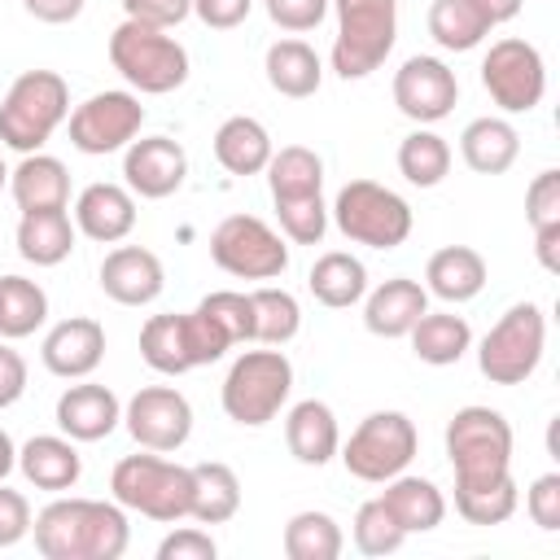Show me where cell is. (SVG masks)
Masks as SVG:
<instances>
[{"mask_svg": "<svg viewBox=\"0 0 560 560\" xmlns=\"http://www.w3.org/2000/svg\"><path fill=\"white\" fill-rule=\"evenodd\" d=\"M429 311V293L420 280H407V276H394L385 284H376L363 302V324L368 332L376 337H407L411 324Z\"/></svg>", "mask_w": 560, "mask_h": 560, "instance_id": "7402d4cb", "label": "cell"}, {"mask_svg": "<svg viewBox=\"0 0 560 560\" xmlns=\"http://www.w3.org/2000/svg\"><path fill=\"white\" fill-rule=\"evenodd\" d=\"M525 219L529 228L560 223V171H538L525 188Z\"/></svg>", "mask_w": 560, "mask_h": 560, "instance_id": "bcb514c9", "label": "cell"}, {"mask_svg": "<svg viewBox=\"0 0 560 560\" xmlns=\"http://www.w3.org/2000/svg\"><path fill=\"white\" fill-rule=\"evenodd\" d=\"M74 228L88 241L114 245L136 228V197L122 184H88L74 201Z\"/></svg>", "mask_w": 560, "mask_h": 560, "instance_id": "ffe728a7", "label": "cell"}, {"mask_svg": "<svg viewBox=\"0 0 560 560\" xmlns=\"http://www.w3.org/2000/svg\"><path fill=\"white\" fill-rule=\"evenodd\" d=\"M118 420H122V402L105 385L83 381V385H70L57 398V429L70 442H101L118 429Z\"/></svg>", "mask_w": 560, "mask_h": 560, "instance_id": "d6986e66", "label": "cell"}, {"mask_svg": "<svg viewBox=\"0 0 560 560\" xmlns=\"http://www.w3.org/2000/svg\"><path fill=\"white\" fill-rule=\"evenodd\" d=\"M249 306H254V341L262 346H284L298 337L302 328V306L289 289H276V284H262L249 293Z\"/></svg>", "mask_w": 560, "mask_h": 560, "instance_id": "f35d334b", "label": "cell"}, {"mask_svg": "<svg viewBox=\"0 0 560 560\" xmlns=\"http://www.w3.org/2000/svg\"><path fill=\"white\" fill-rule=\"evenodd\" d=\"M254 0H192V13L210 26V31H232L249 18Z\"/></svg>", "mask_w": 560, "mask_h": 560, "instance_id": "f5cc1de1", "label": "cell"}, {"mask_svg": "<svg viewBox=\"0 0 560 560\" xmlns=\"http://www.w3.org/2000/svg\"><path fill=\"white\" fill-rule=\"evenodd\" d=\"M122 424L127 433L144 446V451H179L192 433V407L175 385H144L131 394V402L122 407Z\"/></svg>", "mask_w": 560, "mask_h": 560, "instance_id": "5bb4252c", "label": "cell"}, {"mask_svg": "<svg viewBox=\"0 0 560 560\" xmlns=\"http://www.w3.org/2000/svg\"><path fill=\"white\" fill-rule=\"evenodd\" d=\"M219 547L206 529L197 525H184V529H171L162 542H158V560H214Z\"/></svg>", "mask_w": 560, "mask_h": 560, "instance_id": "681fc988", "label": "cell"}, {"mask_svg": "<svg viewBox=\"0 0 560 560\" xmlns=\"http://www.w3.org/2000/svg\"><path fill=\"white\" fill-rule=\"evenodd\" d=\"M262 4H267V18L280 31L302 35V31H315L324 22V13H328L332 0H262Z\"/></svg>", "mask_w": 560, "mask_h": 560, "instance_id": "7dc6e473", "label": "cell"}, {"mask_svg": "<svg viewBox=\"0 0 560 560\" xmlns=\"http://www.w3.org/2000/svg\"><path fill=\"white\" fill-rule=\"evenodd\" d=\"M31 534V503L22 490H9L0 481V547H13Z\"/></svg>", "mask_w": 560, "mask_h": 560, "instance_id": "816d5d0a", "label": "cell"}, {"mask_svg": "<svg viewBox=\"0 0 560 560\" xmlns=\"http://www.w3.org/2000/svg\"><path fill=\"white\" fill-rule=\"evenodd\" d=\"M381 503L394 512V521L402 525V534H429L446 516V499H442V490L429 477H407V472L389 477Z\"/></svg>", "mask_w": 560, "mask_h": 560, "instance_id": "4316f807", "label": "cell"}, {"mask_svg": "<svg viewBox=\"0 0 560 560\" xmlns=\"http://www.w3.org/2000/svg\"><path fill=\"white\" fill-rule=\"evenodd\" d=\"M140 122H144V105L136 92H96L70 109V144L88 158H105L127 149Z\"/></svg>", "mask_w": 560, "mask_h": 560, "instance_id": "4fadbf2b", "label": "cell"}, {"mask_svg": "<svg viewBox=\"0 0 560 560\" xmlns=\"http://www.w3.org/2000/svg\"><path fill=\"white\" fill-rule=\"evenodd\" d=\"M9 192L18 210H66L70 201V171L48 153H26L18 171H9Z\"/></svg>", "mask_w": 560, "mask_h": 560, "instance_id": "cb8c5ba5", "label": "cell"}, {"mask_svg": "<svg viewBox=\"0 0 560 560\" xmlns=\"http://www.w3.org/2000/svg\"><path fill=\"white\" fill-rule=\"evenodd\" d=\"M118 4L131 22H144V26H158V31H171L192 13V0H118Z\"/></svg>", "mask_w": 560, "mask_h": 560, "instance_id": "f907efd6", "label": "cell"}, {"mask_svg": "<svg viewBox=\"0 0 560 560\" xmlns=\"http://www.w3.org/2000/svg\"><path fill=\"white\" fill-rule=\"evenodd\" d=\"M521 494H516V481H499L490 490H455V512L468 521V525H503L512 512H516Z\"/></svg>", "mask_w": 560, "mask_h": 560, "instance_id": "b9f144b4", "label": "cell"}, {"mask_svg": "<svg viewBox=\"0 0 560 560\" xmlns=\"http://www.w3.org/2000/svg\"><path fill=\"white\" fill-rule=\"evenodd\" d=\"M337 9V39H332V70L350 79H368L394 52L398 39V0H332Z\"/></svg>", "mask_w": 560, "mask_h": 560, "instance_id": "5b68a950", "label": "cell"}, {"mask_svg": "<svg viewBox=\"0 0 560 560\" xmlns=\"http://www.w3.org/2000/svg\"><path fill=\"white\" fill-rule=\"evenodd\" d=\"M534 254H538L542 271L560 276V223H551V228H534Z\"/></svg>", "mask_w": 560, "mask_h": 560, "instance_id": "9f6ffc18", "label": "cell"}, {"mask_svg": "<svg viewBox=\"0 0 560 560\" xmlns=\"http://www.w3.org/2000/svg\"><path fill=\"white\" fill-rule=\"evenodd\" d=\"M284 442H289V455L306 468H324L337 446H341V433H337V416L328 402L319 398H302L289 407L284 416Z\"/></svg>", "mask_w": 560, "mask_h": 560, "instance_id": "44dd1931", "label": "cell"}, {"mask_svg": "<svg viewBox=\"0 0 560 560\" xmlns=\"http://www.w3.org/2000/svg\"><path fill=\"white\" fill-rule=\"evenodd\" d=\"M70 118V88L57 70H26L0 101V140L18 153H39Z\"/></svg>", "mask_w": 560, "mask_h": 560, "instance_id": "3957f363", "label": "cell"}, {"mask_svg": "<svg viewBox=\"0 0 560 560\" xmlns=\"http://www.w3.org/2000/svg\"><path fill=\"white\" fill-rule=\"evenodd\" d=\"M398 171L416 188H438L446 179V171H451V144L438 131L420 127L398 144Z\"/></svg>", "mask_w": 560, "mask_h": 560, "instance_id": "ab89813d", "label": "cell"}, {"mask_svg": "<svg viewBox=\"0 0 560 560\" xmlns=\"http://www.w3.org/2000/svg\"><path fill=\"white\" fill-rule=\"evenodd\" d=\"M241 512V481L228 464L219 459H206V464H192V521L201 525H223Z\"/></svg>", "mask_w": 560, "mask_h": 560, "instance_id": "d6a6232c", "label": "cell"}, {"mask_svg": "<svg viewBox=\"0 0 560 560\" xmlns=\"http://www.w3.org/2000/svg\"><path fill=\"white\" fill-rule=\"evenodd\" d=\"M31 529L44 560H118L131 542L122 503L105 499H52Z\"/></svg>", "mask_w": 560, "mask_h": 560, "instance_id": "6da1fadb", "label": "cell"}, {"mask_svg": "<svg viewBox=\"0 0 560 560\" xmlns=\"http://www.w3.org/2000/svg\"><path fill=\"white\" fill-rule=\"evenodd\" d=\"M210 258L236 280H276L289 267V245L258 214H228L210 232Z\"/></svg>", "mask_w": 560, "mask_h": 560, "instance_id": "8fae6325", "label": "cell"}, {"mask_svg": "<svg viewBox=\"0 0 560 560\" xmlns=\"http://www.w3.org/2000/svg\"><path fill=\"white\" fill-rule=\"evenodd\" d=\"M424 280H429L424 293H433L442 302H472L486 289V258L472 245H446L429 258Z\"/></svg>", "mask_w": 560, "mask_h": 560, "instance_id": "484cf974", "label": "cell"}, {"mask_svg": "<svg viewBox=\"0 0 560 560\" xmlns=\"http://www.w3.org/2000/svg\"><path fill=\"white\" fill-rule=\"evenodd\" d=\"M140 359L162 372V376H184L192 372L188 341H184V315H153L140 328Z\"/></svg>", "mask_w": 560, "mask_h": 560, "instance_id": "74e56055", "label": "cell"}, {"mask_svg": "<svg viewBox=\"0 0 560 560\" xmlns=\"http://www.w3.org/2000/svg\"><path fill=\"white\" fill-rule=\"evenodd\" d=\"M13 468H18V446H13V438L0 429V481H4Z\"/></svg>", "mask_w": 560, "mask_h": 560, "instance_id": "680465c9", "label": "cell"}, {"mask_svg": "<svg viewBox=\"0 0 560 560\" xmlns=\"http://www.w3.org/2000/svg\"><path fill=\"white\" fill-rule=\"evenodd\" d=\"M39 354H44V368H48L52 376L83 381V376H92V372L101 368V359H105V328H101L96 319H88V315H70V319H61L57 328H48Z\"/></svg>", "mask_w": 560, "mask_h": 560, "instance_id": "e0dca14e", "label": "cell"}, {"mask_svg": "<svg viewBox=\"0 0 560 560\" xmlns=\"http://www.w3.org/2000/svg\"><path fill=\"white\" fill-rule=\"evenodd\" d=\"M267 184H271V201H289V197H315L324 188V162L315 149L306 144H284L280 153H271L267 162Z\"/></svg>", "mask_w": 560, "mask_h": 560, "instance_id": "e575fe53", "label": "cell"}, {"mask_svg": "<svg viewBox=\"0 0 560 560\" xmlns=\"http://www.w3.org/2000/svg\"><path fill=\"white\" fill-rule=\"evenodd\" d=\"M490 31H494V22L477 0H433L429 4V35L451 52L477 48Z\"/></svg>", "mask_w": 560, "mask_h": 560, "instance_id": "836d02e7", "label": "cell"}, {"mask_svg": "<svg viewBox=\"0 0 560 560\" xmlns=\"http://www.w3.org/2000/svg\"><path fill=\"white\" fill-rule=\"evenodd\" d=\"M289 389H293V363L284 359V350H245L228 368L219 398L228 420L258 429L280 416V407L289 402Z\"/></svg>", "mask_w": 560, "mask_h": 560, "instance_id": "8992f818", "label": "cell"}, {"mask_svg": "<svg viewBox=\"0 0 560 560\" xmlns=\"http://www.w3.org/2000/svg\"><path fill=\"white\" fill-rule=\"evenodd\" d=\"M109 490H114V503L162 525H175L192 512V468L171 464L158 451L118 459L109 472Z\"/></svg>", "mask_w": 560, "mask_h": 560, "instance_id": "277c9868", "label": "cell"}, {"mask_svg": "<svg viewBox=\"0 0 560 560\" xmlns=\"http://www.w3.org/2000/svg\"><path fill=\"white\" fill-rule=\"evenodd\" d=\"M184 341H188V359H192V368H206V363L223 359V354L236 346V341L228 337V328H223L214 315H206L201 306L184 315Z\"/></svg>", "mask_w": 560, "mask_h": 560, "instance_id": "ee69618b", "label": "cell"}, {"mask_svg": "<svg viewBox=\"0 0 560 560\" xmlns=\"http://www.w3.org/2000/svg\"><path fill=\"white\" fill-rule=\"evenodd\" d=\"M402 525L394 521V512L381 503V499H368L359 512H354V547L363 556H394L402 547Z\"/></svg>", "mask_w": 560, "mask_h": 560, "instance_id": "60d3db41", "label": "cell"}, {"mask_svg": "<svg viewBox=\"0 0 560 560\" xmlns=\"http://www.w3.org/2000/svg\"><path fill=\"white\" fill-rule=\"evenodd\" d=\"M306 289H311V298L319 306L346 311V306L363 302V293H368V267L354 254H346V249H328V254L315 258V267L306 276Z\"/></svg>", "mask_w": 560, "mask_h": 560, "instance_id": "f546056e", "label": "cell"}, {"mask_svg": "<svg viewBox=\"0 0 560 560\" xmlns=\"http://www.w3.org/2000/svg\"><path fill=\"white\" fill-rule=\"evenodd\" d=\"M411 350L420 363H433V368H446V363H459L472 346V328L464 315H451V311H424L416 324H411Z\"/></svg>", "mask_w": 560, "mask_h": 560, "instance_id": "1f68e13d", "label": "cell"}, {"mask_svg": "<svg viewBox=\"0 0 560 560\" xmlns=\"http://www.w3.org/2000/svg\"><path fill=\"white\" fill-rule=\"evenodd\" d=\"M122 175H127V188L136 197L162 201V197L179 192V184L188 175V153L171 136H144V140H131L127 144Z\"/></svg>", "mask_w": 560, "mask_h": 560, "instance_id": "2e32d148", "label": "cell"}, {"mask_svg": "<svg viewBox=\"0 0 560 560\" xmlns=\"http://www.w3.org/2000/svg\"><path fill=\"white\" fill-rule=\"evenodd\" d=\"M481 88L508 114H529L547 92L542 52L529 39H499L481 57Z\"/></svg>", "mask_w": 560, "mask_h": 560, "instance_id": "7c38bea8", "label": "cell"}, {"mask_svg": "<svg viewBox=\"0 0 560 560\" xmlns=\"http://www.w3.org/2000/svg\"><path fill=\"white\" fill-rule=\"evenodd\" d=\"M276 219H280V232L293 241V245H319L324 232H328V206L324 197H289V201H276Z\"/></svg>", "mask_w": 560, "mask_h": 560, "instance_id": "7bdbcfd3", "label": "cell"}, {"mask_svg": "<svg viewBox=\"0 0 560 560\" xmlns=\"http://www.w3.org/2000/svg\"><path fill=\"white\" fill-rule=\"evenodd\" d=\"M18 468H22V477L35 486V490H48V494H61V490H70L74 481H79V472H83V459H79V451H74V442L61 433H39V438H31L22 451H18Z\"/></svg>", "mask_w": 560, "mask_h": 560, "instance_id": "603a6c76", "label": "cell"}, {"mask_svg": "<svg viewBox=\"0 0 560 560\" xmlns=\"http://www.w3.org/2000/svg\"><path fill=\"white\" fill-rule=\"evenodd\" d=\"M455 490H490L512 477V424L494 407H459L446 424Z\"/></svg>", "mask_w": 560, "mask_h": 560, "instance_id": "7a4b0ae2", "label": "cell"}, {"mask_svg": "<svg viewBox=\"0 0 560 560\" xmlns=\"http://www.w3.org/2000/svg\"><path fill=\"white\" fill-rule=\"evenodd\" d=\"M459 101V79L455 70L442 61V57H407L394 74V105L429 127V122H442Z\"/></svg>", "mask_w": 560, "mask_h": 560, "instance_id": "9a60e30c", "label": "cell"}, {"mask_svg": "<svg viewBox=\"0 0 560 560\" xmlns=\"http://www.w3.org/2000/svg\"><path fill=\"white\" fill-rule=\"evenodd\" d=\"M22 4L35 22H48V26H66L83 13V0H22Z\"/></svg>", "mask_w": 560, "mask_h": 560, "instance_id": "11a10c76", "label": "cell"}, {"mask_svg": "<svg viewBox=\"0 0 560 560\" xmlns=\"http://www.w3.org/2000/svg\"><path fill=\"white\" fill-rule=\"evenodd\" d=\"M267 83L289 96V101H302V96H315L319 92V79H324V61L319 52L306 44V39H276L267 48Z\"/></svg>", "mask_w": 560, "mask_h": 560, "instance_id": "83f0119b", "label": "cell"}, {"mask_svg": "<svg viewBox=\"0 0 560 560\" xmlns=\"http://www.w3.org/2000/svg\"><path fill=\"white\" fill-rule=\"evenodd\" d=\"M341 547H346L341 525L328 512L306 508V512L289 516V525H284V556L289 560H337Z\"/></svg>", "mask_w": 560, "mask_h": 560, "instance_id": "8d00e7d4", "label": "cell"}, {"mask_svg": "<svg viewBox=\"0 0 560 560\" xmlns=\"http://www.w3.org/2000/svg\"><path fill=\"white\" fill-rule=\"evenodd\" d=\"M459 153L468 162V171L477 175H503L516 153H521V136L508 118H472L459 136Z\"/></svg>", "mask_w": 560, "mask_h": 560, "instance_id": "4dcf8cb0", "label": "cell"}, {"mask_svg": "<svg viewBox=\"0 0 560 560\" xmlns=\"http://www.w3.org/2000/svg\"><path fill=\"white\" fill-rule=\"evenodd\" d=\"M525 512L538 529L556 534L560 529V472H542L529 490H525Z\"/></svg>", "mask_w": 560, "mask_h": 560, "instance_id": "c3c4849f", "label": "cell"}, {"mask_svg": "<svg viewBox=\"0 0 560 560\" xmlns=\"http://www.w3.org/2000/svg\"><path fill=\"white\" fill-rule=\"evenodd\" d=\"M547 319L534 302H516L499 315V324L477 346V368L490 385H521L542 363Z\"/></svg>", "mask_w": 560, "mask_h": 560, "instance_id": "9c48e42d", "label": "cell"}, {"mask_svg": "<svg viewBox=\"0 0 560 560\" xmlns=\"http://www.w3.org/2000/svg\"><path fill=\"white\" fill-rule=\"evenodd\" d=\"M26 394V359L9 346H0V411L13 407Z\"/></svg>", "mask_w": 560, "mask_h": 560, "instance_id": "db71d44e", "label": "cell"}, {"mask_svg": "<svg viewBox=\"0 0 560 560\" xmlns=\"http://www.w3.org/2000/svg\"><path fill=\"white\" fill-rule=\"evenodd\" d=\"M9 184V171H4V158H0V188Z\"/></svg>", "mask_w": 560, "mask_h": 560, "instance_id": "91938a15", "label": "cell"}, {"mask_svg": "<svg viewBox=\"0 0 560 560\" xmlns=\"http://www.w3.org/2000/svg\"><path fill=\"white\" fill-rule=\"evenodd\" d=\"M477 4L490 13L494 26H503V22H512V18L521 13V0H477Z\"/></svg>", "mask_w": 560, "mask_h": 560, "instance_id": "6f0895ef", "label": "cell"}, {"mask_svg": "<svg viewBox=\"0 0 560 560\" xmlns=\"http://www.w3.org/2000/svg\"><path fill=\"white\" fill-rule=\"evenodd\" d=\"M206 315H214L232 341H254V306H249V293H232V289H219V293H206L197 302Z\"/></svg>", "mask_w": 560, "mask_h": 560, "instance_id": "f6af8a7d", "label": "cell"}, {"mask_svg": "<svg viewBox=\"0 0 560 560\" xmlns=\"http://www.w3.org/2000/svg\"><path fill=\"white\" fill-rule=\"evenodd\" d=\"M332 219L346 241L368 249H398L411 236V206L376 179H350L332 201Z\"/></svg>", "mask_w": 560, "mask_h": 560, "instance_id": "ba28073f", "label": "cell"}, {"mask_svg": "<svg viewBox=\"0 0 560 560\" xmlns=\"http://www.w3.org/2000/svg\"><path fill=\"white\" fill-rule=\"evenodd\" d=\"M420 433L402 411H372L341 451V464L350 477L359 481H389L398 472H407V464L416 459Z\"/></svg>", "mask_w": 560, "mask_h": 560, "instance_id": "30bf717a", "label": "cell"}, {"mask_svg": "<svg viewBox=\"0 0 560 560\" xmlns=\"http://www.w3.org/2000/svg\"><path fill=\"white\" fill-rule=\"evenodd\" d=\"M162 284H166V276H162V262L153 249L118 245L101 262V289L118 306H149L162 293Z\"/></svg>", "mask_w": 560, "mask_h": 560, "instance_id": "ac0fdd59", "label": "cell"}, {"mask_svg": "<svg viewBox=\"0 0 560 560\" xmlns=\"http://www.w3.org/2000/svg\"><path fill=\"white\" fill-rule=\"evenodd\" d=\"M271 153L276 149H271L267 127L258 118H249V114H232L214 131V158H219V166L228 175H258V171H267Z\"/></svg>", "mask_w": 560, "mask_h": 560, "instance_id": "d4e9b609", "label": "cell"}, {"mask_svg": "<svg viewBox=\"0 0 560 560\" xmlns=\"http://www.w3.org/2000/svg\"><path fill=\"white\" fill-rule=\"evenodd\" d=\"M48 319V293L26 276H0V337H31Z\"/></svg>", "mask_w": 560, "mask_h": 560, "instance_id": "d590c367", "label": "cell"}, {"mask_svg": "<svg viewBox=\"0 0 560 560\" xmlns=\"http://www.w3.org/2000/svg\"><path fill=\"white\" fill-rule=\"evenodd\" d=\"M109 61H114V70L136 92H149V96L175 92L188 79V52H184V44L171 39L166 31L144 26V22H131V18L122 26H114V35H109Z\"/></svg>", "mask_w": 560, "mask_h": 560, "instance_id": "52a82bcc", "label": "cell"}, {"mask_svg": "<svg viewBox=\"0 0 560 560\" xmlns=\"http://www.w3.org/2000/svg\"><path fill=\"white\" fill-rule=\"evenodd\" d=\"M74 249V223L66 210H22L18 219V254L35 267H57Z\"/></svg>", "mask_w": 560, "mask_h": 560, "instance_id": "f1b7e54d", "label": "cell"}]
</instances>
